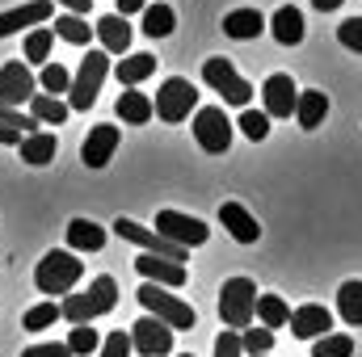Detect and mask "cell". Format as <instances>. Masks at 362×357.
<instances>
[{"instance_id": "1", "label": "cell", "mask_w": 362, "mask_h": 357, "mask_svg": "<svg viewBox=\"0 0 362 357\" xmlns=\"http://www.w3.org/2000/svg\"><path fill=\"white\" fill-rule=\"evenodd\" d=\"M114 303H118V282H114L110 273H101V277L89 282L85 294H68V298L59 303V315L72 320V324H93L97 315H110Z\"/></svg>"}, {"instance_id": "2", "label": "cell", "mask_w": 362, "mask_h": 357, "mask_svg": "<svg viewBox=\"0 0 362 357\" xmlns=\"http://www.w3.org/2000/svg\"><path fill=\"white\" fill-rule=\"evenodd\" d=\"M81 273H85V261L76 257V253H68V248H51L38 269H34V286L42 290V294H72V286L81 282Z\"/></svg>"}, {"instance_id": "3", "label": "cell", "mask_w": 362, "mask_h": 357, "mask_svg": "<svg viewBox=\"0 0 362 357\" xmlns=\"http://www.w3.org/2000/svg\"><path fill=\"white\" fill-rule=\"evenodd\" d=\"M253 315H257V286L249 282V277H228L223 282V290H219V320L236 332H245L249 324H253Z\"/></svg>"}, {"instance_id": "4", "label": "cell", "mask_w": 362, "mask_h": 357, "mask_svg": "<svg viewBox=\"0 0 362 357\" xmlns=\"http://www.w3.org/2000/svg\"><path fill=\"white\" fill-rule=\"evenodd\" d=\"M135 294H139V303L148 307V315H156V320H160V324H169L173 332H177V328H194V324H198L194 307H189V303H181L177 294H165V286L144 282Z\"/></svg>"}, {"instance_id": "5", "label": "cell", "mask_w": 362, "mask_h": 357, "mask_svg": "<svg viewBox=\"0 0 362 357\" xmlns=\"http://www.w3.org/2000/svg\"><path fill=\"white\" fill-rule=\"evenodd\" d=\"M105 76H110V55L105 51H89L81 59V72H76L72 89H68V109H89L97 101V92H101V85H105Z\"/></svg>"}, {"instance_id": "6", "label": "cell", "mask_w": 362, "mask_h": 357, "mask_svg": "<svg viewBox=\"0 0 362 357\" xmlns=\"http://www.w3.org/2000/svg\"><path fill=\"white\" fill-rule=\"evenodd\" d=\"M202 80L219 92L228 105H240V109H245V105L253 101V85H249V80L232 68V59H223V55H215V59L202 63Z\"/></svg>"}, {"instance_id": "7", "label": "cell", "mask_w": 362, "mask_h": 357, "mask_svg": "<svg viewBox=\"0 0 362 357\" xmlns=\"http://www.w3.org/2000/svg\"><path fill=\"white\" fill-rule=\"evenodd\" d=\"M194 105H198V89L185 76H169L160 85V92H156V101H152V114L160 122H185Z\"/></svg>"}, {"instance_id": "8", "label": "cell", "mask_w": 362, "mask_h": 357, "mask_svg": "<svg viewBox=\"0 0 362 357\" xmlns=\"http://www.w3.org/2000/svg\"><path fill=\"white\" fill-rule=\"evenodd\" d=\"M194 139H198L202 152L223 156V152L232 147V122H228V114H223L219 105H202V109L194 114Z\"/></svg>"}, {"instance_id": "9", "label": "cell", "mask_w": 362, "mask_h": 357, "mask_svg": "<svg viewBox=\"0 0 362 357\" xmlns=\"http://www.w3.org/2000/svg\"><path fill=\"white\" fill-rule=\"evenodd\" d=\"M156 231H160L169 244L185 248V253L211 240V227H206L202 219H189V214H181V210H160V214H156Z\"/></svg>"}, {"instance_id": "10", "label": "cell", "mask_w": 362, "mask_h": 357, "mask_svg": "<svg viewBox=\"0 0 362 357\" xmlns=\"http://www.w3.org/2000/svg\"><path fill=\"white\" fill-rule=\"evenodd\" d=\"M114 231H118V240H131V244H139L148 257H165V261H185L189 253L185 248H177V244H169L160 231H148V227H139L135 219H114Z\"/></svg>"}, {"instance_id": "11", "label": "cell", "mask_w": 362, "mask_h": 357, "mask_svg": "<svg viewBox=\"0 0 362 357\" xmlns=\"http://www.w3.org/2000/svg\"><path fill=\"white\" fill-rule=\"evenodd\" d=\"M131 349L139 357H169L173 353V328L160 324L156 315H144L131 324Z\"/></svg>"}, {"instance_id": "12", "label": "cell", "mask_w": 362, "mask_h": 357, "mask_svg": "<svg viewBox=\"0 0 362 357\" xmlns=\"http://www.w3.org/2000/svg\"><path fill=\"white\" fill-rule=\"evenodd\" d=\"M34 92H38V80L21 59H8L0 68V105L4 109H21V101H30Z\"/></svg>"}, {"instance_id": "13", "label": "cell", "mask_w": 362, "mask_h": 357, "mask_svg": "<svg viewBox=\"0 0 362 357\" xmlns=\"http://www.w3.org/2000/svg\"><path fill=\"white\" fill-rule=\"evenodd\" d=\"M286 324H291V332H295L299 341H320V337H329V328H333V311L320 307V303H303V307L291 311Z\"/></svg>"}, {"instance_id": "14", "label": "cell", "mask_w": 362, "mask_h": 357, "mask_svg": "<svg viewBox=\"0 0 362 357\" xmlns=\"http://www.w3.org/2000/svg\"><path fill=\"white\" fill-rule=\"evenodd\" d=\"M262 101H266V118H291L295 114V101H299V89L286 72H274L270 80L262 85Z\"/></svg>"}, {"instance_id": "15", "label": "cell", "mask_w": 362, "mask_h": 357, "mask_svg": "<svg viewBox=\"0 0 362 357\" xmlns=\"http://www.w3.org/2000/svg\"><path fill=\"white\" fill-rule=\"evenodd\" d=\"M51 13H55L51 0H25V4H17L8 13H0V38L17 34L21 25H42V21H51Z\"/></svg>"}, {"instance_id": "16", "label": "cell", "mask_w": 362, "mask_h": 357, "mask_svg": "<svg viewBox=\"0 0 362 357\" xmlns=\"http://www.w3.org/2000/svg\"><path fill=\"white\" fill-rule=\"evenodd\" d=\"M219 223L228 227V236H232L236 244H257V240H262L257 219H253L240 202H223V206H219Z\"/></svg>"}, {"instance_id": "17", "label": "cell", "mask_w": 362, "mask_h": 357, "mask_svg": "<svg viewBox=\"0 0 362 357\" xmlns=\"http://www.w3.org/2000/svg\"><path fill=\"white\" fill-rule=\"evenodd\" d=\"M114 147H118V126L101 122V126L89 131V139H85V147H81V160H85L89 169H105L110 156H114Z\"/></svg>"}, {"instance_id": "18", "label": "cell", "mask_w": 362, "mask_h": 357, "mask_svg": "<svg viewBox=\"0 0 362 357\" xmlns=\"http://www.w3.org/2000/svg\"><path fill=\"white\" fill-rule=\"evenodd\" d=\"M93 34H97V42H101L105 55H127V47H131V25H127V17H118V13L97 17Z\"/></svg>"}, {"instance_id": "19", "label": "cell", "mask_w": 362, "mask_h": 357, "mask_svg": "<svg viewBox=\"0 0 362 357\" xmlns=\"http://www.w3.org/2000/svg\"><path fill=\"white\" fill-rule=\"evenodd\" d=\"M135 269L144 273V282H152V286H185V265L177 261H165V257H139Z\"/></svg>"}, {"instance_id": "20", "label": "cell", "mask_w": 362, "mask_h": 357, "mask_svg": "<svg viewBox=\"0 0 362 357\" xmlns=\"http://www.w3.org/2000/svg\"><path fill=\"white\" fill-rule=\"evenodd\" d=\"M262 30H266V17H262L257 8H232V13L223 17V34L236 38V42H249V38H257Z\"/></svg>"}, {"instance_id": "21", "label": "cell", "mask_w": 362, "mask_h": 357, "mask_svg": "<svg viewBox=\"0 0 362 357\" xmlns=\"http://www.w3.org/2000/svg\"><path fill=\"white\" fill-rule=\"evenodd\" d=\"M101 244H105V227H97L93 219L68 223V253H101Z\"/></svg>"}, {"instance_id": "22", "label": "cell", "mask_w": 362, "mask_h": 357, "mask_svg": "<svg viewBox=\"0 0 362 357\" xmlns=\"http://www.w3.org/2000/svg\"><path fill=\"white\" fill-rule=\"evenodd\" d=\"M270 34L282 47H299V42H303V13H299L295 4H282L270 21Z\"/></svg>"}, {"instance_id": "23", "label": "cell", "mask_w": 362, "mask_h": 357, "mask_svg": "<svg viewBox=\"0 0 362 357\" xmlns=\"http://www.w3.org/2000/svg\"><path fill=\"white\" fill-rule=\"evenodd\" d=\"M152 72H156V55H148V51H135V55L118 59V68H114L118 85H127V89H135V85H139V80H148Z\"/></svg>"}, {"instance_id": "24", "label": "cell", "mask_w": 362, "mask_h": 357, "mask_svg": "<svg viewBox=\"0 0 362 357\" xmlns=\"http://www.w3.org/2000/svg\"><path fill=\"white\" fill-rule=\"evenodd\" d=\"M17 147H21V160H25V164L42 169V164H51V160H55V152H59V139H55V135H42V131H34V135H25Z\"/></svg>"}, {"instance_id": "25", "label": "cell", "mask_w": 362, "mask_h": 357, "mask_svg": "<svg viewBox=\"0 0 362 357\" xmlns=\"http://www.w3.org/2000/svg\"><path fill=\"white\" fill-rule=\"evenodd\" d=\"M325 114H329V97H325V92L320 89L299 92V101H295V118H299L303 131H316V126L325 122Z\"/></svg>"}, {"instance_id": "26", "label": "cell", "mask_w": 362, "mask_h": 357, "mask_svg": "<svg viewBox=\"0 0 362 357\" xmlns=\"http://www.w3.org/2000/svg\"><path fill=\"white\" fill-rule=\"evenodd\" d=\"M68 114H72V109H68V101H59V97H47V92H34V97H30V118H34L38 126H59Z\"/></svg>"}, {"instance_id": "27", "label": "cell", "mask_w": 362, "mask_h": 357, "mask_svg": "<svg viewBox=\"0 0 362 357\" xmlns=\"http://www.w3.org/2000/svg\"><path fill=\"white\" fill-rule=\"evenodd\" d=\"M118 118L122 122H131V126H144L148 118H152V97L148 92H135V89H127L122 97H118Z\"/></svg>"}, {"instance_id": "28", "label": "cell", "mask_w": 362, "mask_h": 357, "mask_svg": "<svg viewBox=\"0 0 362 357\" xmlns=\"http://www.w3.org/2000/svg\"><path fill=\"white\" fill-rule=\"evenodd\" d=\"M337 311H341V320L350 324V328H362V282H341V290H337Z\"/></svg>"}, {"instance_id": "29", "label": "cell", "mask_w": 362, "mask_h": 357, "mask_svg": "<svg viewBox=\"0 0 362 357\" xmlns=\"http://www.w3.org/2000/svg\"><path fill=\"white\" fill-rule=\"evenodd\" d=\"M173 25H177V13H173L169 4H148V8H144V34H148V38H169Z\"/></svg>"}, {"instance_id": "30", "label": "cell", "mask_w": 362, "mask_h": 357, "mask_svg": "<svg viewBox=\"0 0 362 357\" xmlns=\"http://www.w3.org/2000/svg\"><path fill=\"white\" fill-rule=\"evenodd\" d=\"M51 34H59L64 42H72V47H85L93 38V25L85 17H72V13H64V17H55V25H51Z\"/></svg>"}, {"instance_id": "31", "label": "cell", "mask_w": 362, "mask_h": 357, "mask_svg": "<svg viewBox=\"0 0 362 357\" xmlns=\"http://www.w3.org/2000/svg\"><path fill=\"white\" fill-rule=\"evenodd\" d=\"M257 320H262V328H282L286 320H291V307L278 298V294H257Z\"/></svg>"}, {"instance_id": "32", "label": "cell", "mask_w": 362, "mask_h": 357, "mask_svg": "<svg viewBox=\"0 0 362 357\" xmlns=\"http://www.w3.org/2000/svg\"><path fill=\"white\" fill-rule=\"evenodd\" d=\"M51 47H55V34H51V30H30V34H25V63L47 68V63H51Z\"/></svg>"}, {"instance_id": "33", "label": "cell", "mask_w": 362, "mask_h": 357, "mask_svg": "<svg viewBox=\"0 0 362 357\" xmlns=\"http://www.w3.org/2000/svg\"><path fill=\"white\" fill-rule=\"evenodd\" d=\"M38 89L47 92V97H59V92H68V89H72V76H68V68L51 59V63L38 72Z\"/></svg>"}, {"instance_id": "34", "label": "cell", "mask_w": 362, "mask_h": 357, "mask_svg": "<svg viewBox=\"0 0 362 357\" xmlns=\"http://www.w3.org/2000/svg\"><path fill=\"white\" fill-rule=\"evenodd\" d=\"M312 357H354V337L346 332H329L312 345Z\"/></svg>"}, {"instance_id": "35", "label": "cell", "mask_w": 362, "mask_h": 357, "mask_svg": "<svg viewBox=\"0 0 362 357\" xmlns=\"http://www.w3.org/2000/svg\"><path fill=\"white\" fill-rule=\"evenodd\" d=\"M55 320H64V315H59V307H55V303H38V307H30V311H25L21 328H25V332H47Z\"/></svg>"}, {"instance_id": "36", "label": "cell", "mask_w": 362, "mask_h": 357, "mask_svg": "<svg viewBox=\"0 0 362 357\" xmlns=\"http://www.w3.org/2000/svg\"><path fill=\"white\" fill-rule=\"evenodd\" d=\"M240 349L249 357H266L274 349V332L270 328H245L240 332Z\"/></svg>"}, {"instance_id": "37", "label": "cell", "mask_w": 362, "mask_h": 357, "mask_svg": "<svg viewBox=\"0 0 362 357\" xmlns=\"http://www.w3.org/2000/svg\"><path fill=\"white\" fill-rule=\"evenodd\" d=\"M68 349H72V357H89L101 349V341H97V328H89V324H76L72 328V337H68Z\"/></svg>"}, {"instance_id": "38", "label": "cell", "mask_w": 362, "mask_h": 357, "mask_svg": "<svg viewBox=\"0 0 362 357\" xmlns=\"http://www.w3.org/2000/svg\"><path fill=\"white\" fill-rule=\"evenodd\" d=\"M240 131H245L253 143H262V139L270 135V118H266L262 109H245V114H240Z\"/></svg>"}, {"instance_id": "39", "label": "cell", "mask_w": 362, "mask_h": 357, "mask_svg": "<svg viewBox=\"0 0 362 357\" xmlns=\"http://www.w3.org/2000/svg\"><path fill=\"white\" fill-rule=\"evenodd\" d=\"M337 42H341L346 51H358L362 55V17H350V21L337 25Z\"/></svg>"}, {"instance_id": "40", "label": "cell", "mask_w": 362, "mask_h": 357, "mask_svg": "<svg viewBox=\"0 0 362 357\" xmlns=\"http://www.w3.org/2000/svg\"><path fill=\"white\" fill-rule=\"evenodd\" d=\"M101 357H131V332H110L101 341Z\"/></svg>"}, {"instance_id": "41", "label": "cell", "mask_w": 362, "mask_h": 357, "mask_svg": "<svg viewBox=\"0 0 362 357\" xmlns=\"http://www.w3.org/2000/svg\"><path fill=\"white\" fill-rule=\"evenodd\" d=\"M215 357H245V349H240V332L223 328V332L215 337Z\"/></svg>"}, {"instance_id": "42", "label": "cell", "mask_w": 362, "mask_h": 357, "mask_svg": "<svg viewBox=\"0 0 362 357\" xmlns=\"http://www.w3.org/2000/svg\"><path fill=\"white\" fill-rule=\"evenodd\" d=\"M21 357H72V349L68 345H30V349H21Z\"/></svg>"}, {"instance_id": "43", "label": "cell", "mask_w": 362, "mask_h": 357, "mask_svg": "<svg viewBox=\"0 0 362 357\" xmlns=\"http://www.w3.org/2000/svg\"><path fill=\"white\" fill-rule=\"evenodd\" d=\"M21 139H25V135H21L17 126H4V122H0V143H4V147H17Z\"/></svg>"}, {"instance_id": "44", "label": "cell", "mask_w": 362, "mask_h": 357, "mask_svg": "<svg viewBox=\"0 0 362 357\" xmlns=\"http://www.w3.org/2000/svg\"><path fill=\"white\" fill-rule=\"evenodd\" d=\"M148 0H118V17H131V13H144Z\"/></svg>"}, {"instance_id": "45", "label": "cell", "mask_w": 362, "mask_h": 357, "mask_svg": "<svg viewBox=\"0 0 362 357\" xmlns=\"http://www.w3.org/2000/svg\"><path fill=\"white\" fill-rule=\"evenodd\" d=\"M59 4H64V8H68L72 17H85V13H89V4H93V0H59Z\"/></svg>"}, {"instance_id": "46", "label": "cell", "mask_w": 362, "mask_h": 357, "mask_svg": "<svg viewBox=\"0 0 362 357\" xmlns=\"http://www.w3.org/2000/svg\"><path fill=\"white\" fill-rule=\"evenodd\" d=\"M312 4H316L320 13H333V8H341V0H312Z\"/></svg>"}, {"instance_id": "47", "label": "cell", "mask_w": 362, "mask_h": 357, "mask_svg": "<svg viewBox=\"0 0 362 357\" xmlns=\"http://www.w3.org/2000/svg\"><path fill=\"white\" fill-rule=\"evenodd\" d=\"M177 357H194V353H177Z\"/></svg>"}]
</instances>
